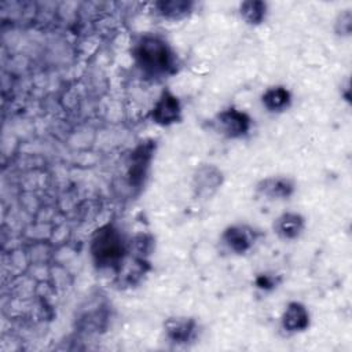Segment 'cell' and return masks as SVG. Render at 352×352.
Masks as SVG:
<instances>
[{
  "label": "cell",
  "mask_w": 352,
  "mask_h": 352,
  "mask_svg": "<svg viewBox=\"0 0 352 352\" xmlns=\"http://www.w3.org/2000/svg\"><path fill=\"white\" fill-rule=\"evenodd\" d=\"M157 8H158V12L166 18H180L190 11L191 3H188V1H161V3H157Z\"/></svg>",
  "instance_id": "12"
},
{
  "label": "cell",
  "mask_w": 352,
  "mask_h": 352,
  "mask_svg": "<svg viewBox=\"0 0 352 352\" xmlns=\"http://www.w3.org/2000/svg\"><path fill=\"white\" fill-rule=\"evenodd\" d=\"M168 336L176 342H184L194 331V322L190 319H172L166 324Z\"/></svg>",
  "instance_id": "10"
},
{
  "label": "cell",
  "mask_w": 352,
  "mask_h": 352,
  "mask_svg": "<svg viewBox=\"0 0 352 352\" xmlns=\"http://www.w3.org/2000/svg\"><path fill=\"white\" fill-rule=\"evenodd\" d=\"M135 59L139 67L150 76L166 74L173 66V54L168 44L157 36H143L138 41Z\"/></svg>",
  "instance_id": "1"
},
{
  "label": "cell",
  "mask_w": 352,
  "mask_h": 352,
  "mask_svg": "<svg viewBox=\"0 0 352 352\" xmlns=\"http://www.w3.org/2000/svg\"><path fill=\"white\" fill-rule=\"evenodd\" d=\"M308 312L300 302H292L287 305L283 316L282 326L287 331H301L308 326Z\"/></svg>",
  "instance_id": "5"
},
{
  "label": "cell",
  "mask_w": 352,
  "mask_h": 352,
  "mask_svg": "<svg viewBox=\"0 0 352 352\" xmlns=\"http://www.w3.org/2000/svg\"><path fill=\"white\" fill-rule=\"evenodd\" d=\"M180 114V104L176 96L170 92H164L153 110V118L161 125L175 122Z\"/></svg>",
  "instance_id": "4"
},
{
  "label": "cell",
  "mask_w": 352,
  "mask_h": 352,
  "mask_svg": "<svg viewBox=\"0 0 352 352\" xmlns=\"http://www.w3.org/2000/svg\"><path fill=\"white\" fill-rule=\"evenodd\" d=\"M258 191L271 198L287 197L293 191V184L287 179H267L260 184Z\"/></svg>",
  "instance_id": "9"
},
{
  "label": "cell",
  "mask_w": 352,
  "mask_h": 352,
  "mask_svg": "<svg viewBox=\"0 0 352 352\" xmlns=\"http://www.w3.org/2000/svg\"><path fill=\"white\" fill-rule=\"evenodd\" d=\"M304 227V220L296 213H286L276 221V232L283 238H296Z\"/></svg>",
  "instance_id": "8"
},
{
  "label": "cell",
  "mask_w": 352,
  "mask_h": 352,
  "mask_svg": "<svg viewBox=\"0 0 352 352\" xmlns=\"http://www.w3.org/2000/svg\"><path fill=\"white\" fill-rule=\"evenodd\" d=\"M92 256L99 265L110 267L117 264L124 253L121 234L111 226L98 230L91 245Z\"/></svg>",
  "instance_id": "2"
},
{
  "label": "cell",
  "mask_w": 352,
  "mask_h": 352,
  "mask_svg": "<svg viewBox=\"0 0 352 352\" xmlns=\"http://www.w3.org/2000/svg\"><path fill=\"white\" fill-rule=\"evenodd\" d=\"M290 100V95L289 92L282 88V87H274L270 88L264 95H263V103L267 109L272 110V111H278L282 110L283 107L287 106Z\"/></svg>",
  "instance_id": "11"
},
{
  "label": "cell",
  "mask_w": 352,
  "mask_h": 352,
  "mask_svg": "<svg viewBox=\"0 0 352 352\" xmlns=\"http://www.w3.org/2000/svg\"><path fill=\"white\" fill-rule=\"evenodd\" d=\"M195 188L199 195H210L214 191L221 180V173L213 166H204L195 175Z\"/></svg>",
  "instance_id": "6"
},
{
  "label": "cell",
  "mask_w": 352,
  "mask_h": 352,
  "mask_svg": "<svg viewBox=\"0 0 352 352\" xmlns=\"http://www.w3.org/2000/svg\"><path fill=\"white\" fill-rule=\"evenodd\" d=\"M241 14L249 23H260L265 15V4L261 1H245L241 4Z\"/></svg>",
  "instance_id": "13"
},
{
  "label": "cell",
  "mask_w": 352,
  "mask_h": 352,
  "mask_svg": "<svg viewBox=\"0 0 352 352\" xmlns=\"http://www.w3.org/2000/svg\"><path fill=\"white\" fill-rule=\"evenodd\" d=\"M253 235L250 230L245 227H231L224 232V241L228 248L236 253L246 252L253 243Z\"/></svg>",
  "instance_id": "7"
},
{
  "label": "cell",
  "mask_w": 352,
  "mask_h": 352,
  "mask_svg": "<svg viewBox=\"0 0 352 352\" xmlns=\"http://www.w3.org/2000/svg\"><path fill=\"white\" fill-rule=\"evenodd\" d=\"M216 128L226 136L230 138H236L243 135L248 129H249V118L246 114L235 110V109H230L226 110L223 113H220L214 121Z\"/></svg>",
  "instance_id": "3"
}]
</instances>
